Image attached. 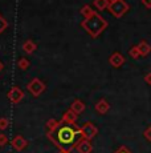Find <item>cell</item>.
I'll use <instances>...</instances> for the list:
<instances>
[{
	"label": "cell",
	"mask_w": 151,
	"mask_h": 153,
	"mask_svg": "<svg viewBox=\"0 0 151 153\" xmlns=\"http://www.w3.org/2000/svg\"><path fill=\"white\" fill-rule=\"evenodd\" d=\"M93 5H94V8H97L98 11H103V10H107L109 1H107V0H93Z\"/></svg>",
	"instance_id": "obj_17"
},
{
	"label": "cell",
	"mask_w": 151,
	"mask_h": 153,
	"mask_svg": "<svg viewBox=\"0 0 151 153\" xmlns=\"http://www.w3.org/2000/svg\"><path fill=\"white\" fill-rule=\"evenodd\" d=\"M94 12H95V11L93 10L92 5H89V4H85L84 7H81V10H80V13L84 16V19H88V17H90Z\"/></svg>",
	"instance_id": "obj_16"
},
{
	"label": "cell",
	"mask_w": 151,
	"mask_h": 153,
	"mask_svg": "<svg viewBox=\"0 0 151 153\" xmlns=\"http://www.w3.org/2000/svg\"><path fill=\"white\" fill-rule=\"evenodd\" d=\"M76 149H77L78 153H92L93 152V145L90 143V140H86V139H81L78 141V144L76 145Z\"/></svg>",
	"instance_id": "obj_9"
},
{
	"label": "cell",
	"mask_w": 151,
	"mask_h": 153,
	"mask_svg": "<svg viewBox=\"0 0 151 153\" xmlns=\"http://www.w3.org/2000/svg\"><path fill=\"white\" fill-rule=\"evenodd\" d=\"M125 63H126V57H125L121 52L115 51L109 56V64L113 67V68H121Z\"/></svg>",
	"instance_id": "obj_7"
},
{
	"label": "cell",
	"mask_w": 151,
	"mask_h": 153,
	"mask_svg": "<svg viewBox=\"0 0 151 153\" xmlns=\"http://www.w3.org/2000/svg\"><path fill=\"white\" fill-rule=\"evenodd\" d=\"M46 137L52 141L59 149H73L78 144V141L82 139L80 126L61 124L56 131L46 132Z\"/></svg>",
	"instance_id": "obj_1"
},
{
	"label": "cell",
	"mask_w": 151,
	"mask_h": 153,
	"mask_svg": "<svg viewBox=\"0 0 151 153\" xmlns=\"http://www.w3.org/2000/svg\"><path fill=\"white\" fill-rule=\"evenodd\" d=\"M94 109L98 114H106L110 111V104L106 99H100L94 105Z\"/></svg>",
	"instance_id": "obj_11"
},
{
	"label": "cell",
	"mask_w": 151,
	"mask_h": 153,
	"mask_svg": "<svg viewBox=\"0 0 151 153\" xmlns=\"http://www.w3.org/2000/svg\"><path fill=\"white\" fill-rule=\"evenodd\" d=\"M130 10L129 3H126L125 0H118L115 3H111L107 7V11L115 17V19H121L122 16H125V13Z\"/></svg>",
	"instance_id": "obj_3"
},
{
	"label": "cell",
	"mask_w": 151,
	"mask_h": 153,
	"mask_svg": "<svg viewBox=\"0 0 151 153\" xmlns=\"http://www.w3.org/2000/svg\"><path fill=\"white\" fill-rule=\"evenodd\" d=\"M143 80H144V83H146L147 85H151V72H147L146 75H144Z\"/></svg>",
	"instance_id": "obj_25"
},
{
	"label": "cell",
	"mask_w": 151,
	"mask_h": 153,
	"mask_svg": "<svg viewBox=\"0 0 151 153\" xmlns=\"http://www.w3.org/2000/svg\"><path fill=\"white\" fill-rule=\"evenodd\" d=\"M3 69H4V64H3V61L0 60V72H1Z\"/></svg>",
	"instance_id": "obj_28"
},
{
	"label": "cell",
	"mask_w": 151,
	"mask_h": 153,
	"mask_svg": "<svg viewBox=\"0 0 151 153\" xmlns=\"http://www.w3.org/2000/svg\"><path fill=\"white\" fill-rule=\"evenodd\" d=\"M109 1V4H111V3H115V1H118V0H107Z\"/></svg>",
	"instance_id": "obj_29"
},
{
	"label": "cell",
	"mask_w": 151,
	"mask_h": 153,
	"mask_svg": "<svg viewBox=\"0 0 151 153\" xmlns=\"http://www.w3.org/2000/svg\"><path fill=\"white\" fill-rule=\"evenodd\" d=\"M109 23L105 17H102L98 12H94L90 17L88 19H84L81 22V27L85 29L86 32L89 33V36L92 39H97L101 33L107 28Z\"/></svg>",
	"instance_id": "obj_2"
},
{
	"label": "cell",
	"mask_w": 151,
	"mask_h": 153,
	"mask_svg": "<svg viewBox=\"0 0 151 153\" xmlns=\"http://www.w3.org/2000/svg\"><path fill=\"white\" fill-rule=\"evenodd\" d=\"M62 124L61 121H57L56 119H49L48 121H46V124H45V128H46V132H53V131H56L59 126Z\"/></svg>",
	"instance_id": "obj_15"
},
{
	"label": "cell",
	"mask_w": 151,
	"mask_h": 153,
	"mask_svg": "<svg viewBox=\"0 0 151 153\" xmlns=\"http://www.w3.org/2000/svg\"><path fill=\"white\" fill-rule=\"evenodd\" d=\"M143 137L146 139L149 143H151V125H149L146 129L143 131Z\"/></svg>",
	"instance_id": "obj_22"
},
{
	"label": "cell",
	"mask_w": 151,
	"mask_h": 153,
	"mask_svg": "<svg viewBox=\"0 0 151 153\" xmlns=\"http://www.w3.org/2000/svg\"><path fill=\"white\" fill-rule=\"evenodd\" d=\"M31 67V63L29 60H28L27 57H21L19 59V61H17V68L21 69V71H27L28 68Z\"/></svg>",
	"instance_id": "obj_18"
},
{
	"label": "cell",
	"mask_w": 151,
	"mask_h": 153,
	"mask_svg": "<svg viewBox=\"0 0 151 153\" xmlns=\"http://www.w3.org/2000/svg\"><path fill=\"white\" fill-rule=\"evenodd\" d=\"M80 131H81V136L86 140H93L98 134V128L90 121L84 123V125L80 126Z\"/></svg>",
	"instance_id": "obj_5"
},
{
	"label": "cell",
	"mask_w": 151,
	"mask_h": 153,
	"mask_svg": "<svg viewBox=\"0 0 151 153\" xmlns=\"http://www.w3.org/2000/svg\"><path fill=\"white\" fill-rule=\"evenodd\" d=\"M141 3L144 5V8L151 10V0H141Z\"/></svg>",
	"instance_id": "obj_26"
},
{
	"label": "cell",
	"mask_w": 151,
	"mask_h": 153,
	"mask_svg": "<svg viewBox=\"0 0 151 153\" xmlns=\"http://www.w3.org/2000/svg\"><path fill=\"white\" fill-rule=\"evenodd\" d=\"M7 28H8V22L5 20V17L0 13V35H1Z\"/></svg>",
	"instance_id": "obj_20"
},
{
	"label": "cell",
	"mask_w": 151,
	"mask_h": 153,
	"mask_svg": "<svg viewBox=\"0 0 151 153\" xmlns=\"http://www.w3.org/2000/svg\"><path fill=\"white\" fill-rule=\"evenodd\" d=\"M129 56L131 59H134V60H138V59L141 57V52H139V49H138V45H134L129 49Z\"/></svg>",
	"instance_id": "obj_19"
},
{
	"label": "cell",
	"mask_w": 151,
	"mask_h": 153,
	"mask_svg": "<svg viewBox=\"0 0 151 153\" xmlns=\"http://www.w3.org/2000/svg\"><path fill=\"white\" fill-rule=\"evenodd\" d=\"M11 145H12V148L15 149V151L21 152L28 146V141L24 136H21V134H16L12 139V141H11Z\"/></svg>",
	"instance_id": "obj_8"
},
{
	"label": "cell",
	"mask_w": 151,
	"mask_h": 153,
	"mask_svg": "<svg viewBox=\"0 0 151 153\" xmlns=\"http://www.w3.org/2000/svg\"><path fill=\"white\" fill-rule=\"evenodd\" d=\"M10 126V120L7 117H0V131H5Z\"/></svg>",
	"instance_id": "obj_21"
},
{
	"label": "cell",
	"mask_w": 151,
	"mask_h": 153,
	"mask_svg": "<svg viewBox=\"0 0 151 153\" xmlns=\"http://www.w3.org/2000/svg\"><path fill=\"white\" fill-rule=\"evenodd\" d=\"M8 143V137L4 133H0V146H4Z\"/></svg>",
	"instance_id": "obj_24"
},
{
	"label": "cell",
	"mask_w": 151,
	"mask_h": 153,
	"mask_svg": "<svg viewBox=\"0 0 151 153\" xmlns=\"http://www.w3.org/2000/svg\"><path fill=\"white\" fill-rule=\"evenodd\" d=\"M21 48H23V51L25 52L27 55H32L34 51L37 49V44L33 42V40H25L24 43H23V45H21Z\"/></svg>",
	"instance_id": "obj_13"
},
{
	"label": "cell",
	"mask_w": 151,
	"mask_h": 153,
	"mask_svg": "<svg viewBox=\"0 0 151 153\" xmlns=\"http://www.w3.org/2000/svg\"><path fill=\"white\" fill-rule=\"evenodd\" d=\"M57 153H70V149H60Z\"/></svg>",
	"instance_id": "obj_27"
},
{
	"label": "cell",
	"mask_w": 151,
	"mask_h": 153,
	"mask_svg": "<svg viewBox=\"0 0 151 153\" xmlns=\"http://www.w3.org/2000/svg\"><path fill=\"white\" fill-rule=\"evenodd\" d=\"M77 119H78V114H76L72 109H68L65 113L62 114L61 123H62V124H68V125H76Z\"/></svg>",
	"instance_id": "obj_10"
},
{
	"label": "cell",
	"mask_w": 151,
	"mask_h": 153,
	"mask_svg": "<svg viewBox=\"0 0 151 153\" xmlns=\"http://www.w3.org/2000/svg\"><path fill=\"white\" fill-rule=\"evenodd\" d=\"M138 49H139V52H141L142 57H146L151 52V44L147 42V40H141L138 44Z\"/></svg>",
	"instance_id": "obj_14"
},
{
	"label": "cell",
	"mask_w": 151,
	"mask_h": 153,
	"mask_svg": "<svg viewBox=\"0 0 151 153\" xmlns=\"http://www.w3.org/2000/svg\"><path fill=\"white\" fill-rule=\"evenodd\" d=\"M24 91L21 89V88H19V87H12L10 91H8V93H7V97L8 100H10L11 102H12L13 105H17V104H20V102L23 101V99H24Z\"/></svg>",
	"instance_id": "obj_6"
},
{
	"label": "cell",
	"mask_w": 151,
	"mask_h": 153,
	"mask_svg": "<svg viewBox=\"0 0 151 153\" xmlns=\"http://www.w3.org/2000/svg\"><path fill=\"white\" fill-rule=\"evenodd\" d=\"M114 153H133V152L130 151V149L127 148V146L122 145V146H119V148H118V149H117V151H115Z\"/></svg>",
	"instance_id": "obj_23"
},
{
	"label": "cell",
	"mask_w": 151,
	"mask_h": 153,
	"mask_svg": "<svg viewBox=\"0 0 151 153\" xmlns=\"http://www.w3.org/2000/svg\"><path fill=\"white\" fill-rule=\"evenodd\" d=\"M69 109H72L76 114H81V113H84V112H85L86 105H85V102H84L82 100L76 99L74 101L70 104V108H69Z\"/></svg>",
	"instance_id": "obj_12"
},
{
	"label": "cell",
	"mask_w": 151,
	"mask_h": 153,
	"mask_svg": "<svg viewBox=\"0 0 151 153\" xmlns=\"http://www.w3.org/2000/svg\"><path fill=\"white\" fill-rule=\"evenodd\" d=\"M27 89L29 91V93L33 97H39V96H41L43 93L45 92L46 85L44 81H41L39 77H33L29 83L27 84Z\"/></svg>",
	"instance_id": "obj_4"
}]
</instances>
